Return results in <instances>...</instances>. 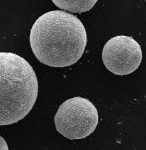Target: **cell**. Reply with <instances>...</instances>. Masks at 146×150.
Returning <instances> with one entry per match:
<instances>
[{
  "mask_svg": "<svg viewBox=\"0 0 146 150\" xmlns=\"http://www.w3.org/2000/svg\"><path fill=\"white\" fill-rule=\"evenodd\" d=\"M37 95V76L29 62L15 53L0 52V125L23 119Z\"/></svg>",
  "mask_w": 146,
  "mask_h": 150,
  "instance_id": "cell-2",
  "label": "cell"
},
{
  "mask_svg": "<svg viewBox=\"0 0 146 150\" xmlns=\"http://www.w3.org/2000/svg\"><path fill=\"white\" fill-rule=\"evenodd\" d=\"M56 130L68 139H82L94 132L98 125V111L84 97L64 101L54 116Z\"/></svg>",
  "mask_w": 146,
  "mask_h": 150,
  "instance_id": "cell-3",
  "label": "cell"
},
{
  "mask_svg": "<svg viewBox=\"0 0 146 150\" xmlns=\"http://www.w3.org/2000/svg\"><path fill=\"white\" fill-rule=\"evenodd\" d=\"M29 39L39 62L51 67H66L83 55L87 33L78 17L63 10H52L37 18Z\"/></svg>",
  "mask_w": 146,
  "mask_h": 150,
  "instance_id": "cell-1",
  "label": "cell"
},
{
  "mask_svg": "<svg viewBox=\"0 0 146 150\" xmlns=\"http://www.w3.org/2000/svg\"><path fill=\"white\" fill-rule=\"evenodd\" d=\"M98 0H52L53 3L63 11L71 13H83L95 6Z\"/></svg>",
  "mask_w": 146,
  "mask_h": 150,
  "instance_id": "cell-5",
  "label": "cell"
},
{
  "mask_svg": "<svg viewBox=\"0 0 146 150\" xmlns=\"http://www.w3.org/2000/svg\"><path fill=\"white\" fill-rule=\"evenodd\" d=\"M142 50L139 43L130 36L118 35L110 38L102 50L104 66L116 75H128L139 67Z\"/></svg>",
  "mask_w": 146,
  "mask_h": 150,
  "instance_id": "cell-4",
  "label": "cell"
}]
</instances>
